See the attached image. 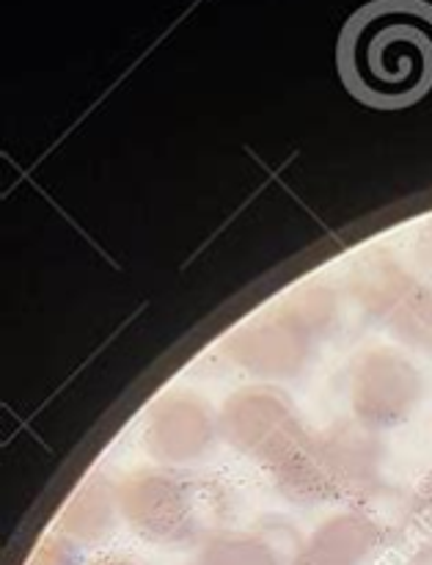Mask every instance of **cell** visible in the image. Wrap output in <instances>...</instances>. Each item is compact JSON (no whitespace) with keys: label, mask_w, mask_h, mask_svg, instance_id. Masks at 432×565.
I'll list each match as a JSON object with an SVG mask.
<instances>
[{"label":"cell","mask_w":432,"mask_h":565,"mask_svg":"<svg viewBox=\"0 0 432 565\" xmlns=\"http://www.w3.org/2000/svg\"><path fill=\"white\" fill-rule=\"evenodd\" d=\"M347 92L378 110L432 97V3L369 0L350 14L336 44Z\"/></svg>","instance_id":"6da1fadb"}]
</instances>
